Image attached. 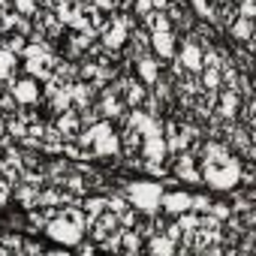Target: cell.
I'll use <instances>...</instances> for the list:
<instances>
[{
	"label": "cell",
	"mask_w": 256,
	"mask_h": 256,
	"mask_svg": "<svg viewBox=\"0 0 256 256\" xmlns=\"http://www.w3.org/2000/svg\"><path fill=\"white\" fill-rule=\"evenodd\" d=\"M124 226H120V220H118V214H112L108 208L102 211V214H96V217H90L88 220V226H84V238H90V241H106V238H112V235H118Z\"/></svg>",
	"instance_id": "4"
},
{
	"label": "cell",
	"mask_w": 256,
	"mask_h": 256,
	"mask_svg": "<svg viewBox=\"0 0 256 256\" xmlns=\"http://www.w3.org/2000/svg\"><path fill=\"white\" fill-rule=\"evenodd\" d=\"M18 72H22V58L0 46V84H10Z\"/></svg>",
	"instance_id": "14"
},
{
	"label": "cell",
	"mask_w": 256,
	"mask_h": 256,
	"mask_svg": "<svg viewBox=\"0 0 256 256\" xmlns=\"http://www.w3.org/2000/svg\"><path fill=\"white\" fill-rule=\"evenodd\" d=\"M40 187H42V184H30V181L12 184V199L18 202V208H24V211L36 208V205H40Z\"/></svg>",
	"instance_id": "13"
},
{
	"label": "cell",
	"mask_w": 256,
	"mask_h": 256,
	"mask_svg": "<svg viewBox=\"0 0 256 256\" xmlns=\"http://www.w3.org/2000/svg\"><path fill=\"white\" fill-rule=\"evenodd\" d=\"M4 226H6V229H18V232H24V229H28V217H24V214H12V211H10V214L4 217Z\"/></svg>",
	"instance_id": "21"
},
{
	"label": "cell",
	"mask_w": 256,
	"mask_h": 256,
	"mask_svg": "<svg viewBox=\"0 0 256 256\" xmlns=\"http://www.w3.org/2000/svg\"><path fill=\"white\" fill-rule=\"evenodd\" d=\"M0 42H4V36H0Z\"/></svg>",
	"instance_id": "25"
},
{
	"label": "cell",
	"mask_w": 256,
	"mask_h": 256,
	"mask_svg": "<svg viewBox=\"0 0 256 256\" xmlns=\"http://www.w3.org/2000/svg\"><path fill=\"white\" fill-rule=\"evenodd\" d=\"M84 226H88V214L82 211L78 202H72V205L58 208V214L48 220V226H46L42 232H46V238L54 241V244L76 247V244L84 238Z\"/></svg>",
	"instance_id": "2"
},
{
	"label": "cell",
	"mask_w": 256,
	"mask_h": 256,
	"mask_svg": "<svg viewBox=\"0 0 256 256\" xmlns=\"http://www.w3.org/2000/svg\"><path fill=\"white\" fill-rule=\"evenodd\" d=\"M211 202H214V196H211V190H202V193H193V196H190V211H196V214H205V211L211 208Z\"/></svg>",
	"instance_id": "18"
},
{
	"label": "cell",
	"mask_w": 256,
	"mask_h": 256,
	"mask_svg": "<svg viewBox=\"0 0 256 256\" xmlns=\"http://www.w3.org/2000/svg\"><path fill=\"white\" fill-rule=\"evenodd\" d=\"M42 250H46V244L36 241V238H24L22 241V253H42Z\"/></svg>",
	"instance_id": "23"
},
{
	"label": "cell",
	"mask_w": 256,
	"mask_h": 256,
	"mask_svg": "<svg viewBox=\"0 0 256 256\" xmlns=\"http://www.w3.org/2000/svg\"><path fill=\"white\" fill-rule=\"evenodd\" d=\"M40 6H46V0H12V10L22 16H34Z\"/></svg>",
	"instance_id": "19"
},
{
	"label": "cell",
	"mask_w": 256,
	"mask_h": 256,
	"mask_svg": "<svg viewBox=\"0 0 256 256\" xmlns=\"http://www.w3.org/2000/svg\"><path fill=\"white\" fill-rule=\"evenodd\" d=\"M241 94L235 88H220L217 90V102H214V112L220 120H238V108H241Z\"/></svg>",
	"instance_id": "9"
},
{
	"label": "cell",
	"mask_w": 256,
	"mask_h": 256,
	"mask_svg": "<svg viewBox=\"0 0 256 256\" xmlns=\"http://www.w3.org/2000/svg\"><path fill=\"white\" fill-rule=\"evenodd\" d=\"M52 120H54V126H58V133H60L64 142H76L78 139V133H82V118H78L76 108H66V112L54 114Z\"/></svg>",
	"instance_id": "12"
},
{
	"label": "cell",
	"mask_w": 256,
	"mask_h": 256,
	"mask_svg": "<svg viewBox=\"0 0 256 256\" xmlns=\"http://www.w3.org/2000/svg\"><path fill=\"white\" fill-rule=\"evenodd\" d=\"M148 52H151V34H148L142 24H136V28L130 30V36H126L124 48H120V58H124V60H136V58H142V54H148Z\"/></svg>",
	"instance_id": "10"
},
{
	"label": "cell",
	"mask_w": 256,
	"mask_h": 256,
	"mask_svg": "<svg viewBox=\"0 0 256 256\" xmlns=\"http://www.w3.org/2000/svg\"><path fill=\"white\" fill-rule=\"evenodd\" d=\"M172 178H175V181H184V184H202V175H199V157L190 154V151L172 154Z\"/></svg>",
	"instance_id": "5"
},
{
	"label": "cell",
	"mask_w": 256,
	"mask_h": 256,
	"mask_svg": "<svg viewBox=\"0 0 256 256\" xmlns=\"http://www.w3.org/2000/svg\"><path fill=\"white\" fill-rule=\"evenodd\" d=\"M10 202H12V184L0 175V208H6Z\"/></svg>",
	"instance_id": "22"
},
{
	"label": "cell",
	"mask_w": 256,
	"mask_h": 256,
	"mask_svg": "<svg viewBox=\"0 0 256 256\" xmlns=\"http://www.w3.org/2000/svg\"><path fill=\"white\" fill-rule=\"evenodd\" d=\"M52 78H54L58 84H72V82H78V64L60 58L58 66H54V76H52Z\"/></svg>",
	"instance_id": "16"
},
{
	"label": "cell",
	"mask_w": 256,
	"mask_h": 256,
	"mask_svg": "<svg viewBox=\"0 0 256 256\" xmlns=\"http://www.w3.org/2000/svg\"><path fill=\"white\" fill-rule=\"evenodd\" d=\"M223 40L229 46H250L253 48V18H235L226 30H223Z\"/></svg>",
	"instance_id": "11"
},
{
	"label": "cell",
	"mask_w": 256,
	"mask_h": 256,
	"mask_svg": "<svg viewBox=\"0 0 256 256\" xmlns=\"http://www.w3.org/2000/svg\"><path fill=\"white\" fill-rule=\"evenodd\" d=\"M190 190H181V187H163V196H160V211L169 214V217H178L184 211H190Z\"/></svg>",
	"instance_id": "7"
},
{
	"label": "cell",
	"mask_w": 256,
	"mask_h": 256,
	"mask_svg": "<svg viewBox=\"0 0 256 256\" xmlns=\"http://www.w3.org/2000/svg\"><path fill=\"white\" fill-rule=\"evenodd\" d=\"M94 6H100V10H106V12H114V0H90Z\"/></svg>",
	"instance_id": "24"
},
{
	"label": "cell",
	"mask_w": 256,
	"mask_h": 256,
	"mask_svg": "<svg viewBox=\"0 0 256 256\" xmlns=\"http://www.w3.org/2000/svg\"><path fill=\"white\" fill-rule=\"evenodd\" d=\"M76 142L88 151L90 163H102V169L120 172V166H124V160H120V139H118V130H114L112 120L100 118L96 124L84 126Z\"/></svg>",
	"instance_id": "1"
},
{
	"label": "cell",
	"mask_w": 256,
	"mask_h": 256,
	"mask_svg": "<svg viewBox=\"0 0 256 256\" xmlns=\"http://www.w3.org/2000/svg\"><path fill=\"white\" fill-rule=\"evenodd\" d=\"M208 214H211V217H217V220L223 223V220H229V217H232V205H229V202L214 199V202H211V208H208Z\"/></svg>",
	"instance_id": "20"
},
{
	"label": "cell",
	"mask_w": 256,
	"mask_h": 256,
	"mask_svg": "<svg viewBox=\"0 0 256 256\" xmlns=\"http://www.w3.org/2000/svg\"><path fill=\"white\" fill-rule=\"evenodd\" d=\"M163 70H166V64H163L160 58H154L151 52H148V54H142V58H136V60H130V72H133L142 84H148V88L160 78V72H163Z\"/></svg>",
	"instance_id": "6"
},
{
	"label": "cell",
	"mask_w": 256,
	"mask_h": 256,
	"mask_svg": "<svg viewBox=\"0 0 256 256\" xmlns=\"http://www.w3.org/2000/svg\"><path fill=\"white\" fill-rule=\"evenodd\" d=\"M4 48H10L12 54H24V48H28V36H22V34H4V42H0Z\"/></svg>",
	"instance_id": "17"
},
{
	"label": "cell",
	"mask_w": 256,
	"mask_h": 256,
	"mask_svg": "<svg viewBox=\"0 0 256 256\" xmlns=\"http://www.w3.org/2000/svg\"><path fill=\"white\" fill-rule=\"evenodd\" d=\"M10 94L18 106H42V82L28 76V72H18L10 84Z\"/></svg>",
	"instance_id": "3"
},
{
	"label": "cell",
	"mask_w": 256,
	"mask_h": 256,
	"mask_svg": "<svg viewBox=\"0 0 256 256\" xmlns=\"http://www.w3.org/2000/svg\"><path fill=\"white\" fill-rule=\"evenodd\" d=\"M175 52H178V34H175L172 28H166V30H151V54H154V58H160L163 64H169V60L175 58Z\"/></svg>",
	"instance_id": "8"
},
{
	"label": "cell",
	"mask_w": 256,
	"mask_h": 256,
	"mask_svg": "<svg viewBox=\"0 0 256 256\" xmlns=\"http://www.w3.org/2000/svg\"><path fill=\"white\" fill-rule=\"evenodd\" d=\"M139 250H145V238H142L136 229H120L118 253H139Z\"/></svg>",
	"instance_id": "15"
}]
</instances>
